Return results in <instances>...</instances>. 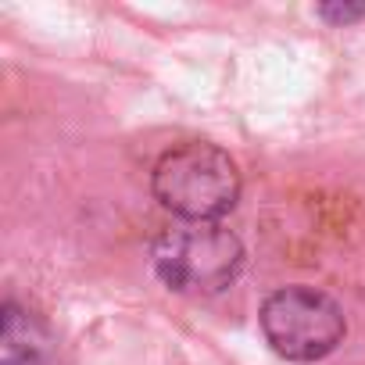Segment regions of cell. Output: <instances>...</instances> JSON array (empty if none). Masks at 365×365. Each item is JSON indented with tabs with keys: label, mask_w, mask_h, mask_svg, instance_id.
<instances>
[{
	"label": "cell",
	"mask_w": 365,
	"mask_h": 365,
	"mask_svg": "<svg viewBox=\"0 0 365 365\" xmlns=\"http://www.w3.org/2000/svg\"><path fill=\"white\" fill-rule=\"evenodd\" d=\"M158 279L175 294H219L244 269V244L219 222H175L150 251Z\"/></svg>",
	"instance_id": "obj_2"
},
{
	"label": "cell",
	"mask_w": 365,
	"mask_h": 365,
	"mask_svg": "<svg viewBox=\"0 0 365 365\" xmlns=\"http://www.w3.org/2000/svg\"><path fill=\"white\" fill-rule=\"evenodd\" d=\"M54 336L47 322L19 301H4L0 322V365H51Z\"/></svg>",
	"instance_id": "obj_4"
},
{
	"label": "cell",
	"mask_w": 365,
	"mask_h": 365,
	"mask_svg": "<svg viewBox=\"0 0 365 365\" xmlns=\"http://www.w3.org/2000/svg\"><path fill=\"white\" fill-rule=\"evenodd\" d=\"M150 190L182 222H219L240 201V172L222 147L190 140L154 161Z\"/></svg>",
	"instance_id": "obj_1"
},
{
	"label": "cell",
	"mask_w": 365,
	"mask_h": 365,
	"mask_svg": "<svg viewBox=\"0 0 365 365\" xmlns=\"http://www.w3.org/2000/svg\"><path fill=\"white\" fill-rule=\"evenodd\" d=\"M319 15L329 19V22H336V26H347V22L365 19V4H322Z\"/></svg>",
	"instance_id": "obj_5"
},
{
	"label": "cell",
	"mask_w": 365,
	"mask_h": 365,
	"mask_svg": "<svg viewBox=\"0 0 365 365\" xmlns=\"http://www.w3.org/2000/svg\"><path fill=\"white\" fill-rule=\"evenodd\" d=\"M269 347L290 361L326 358L347 333L344 308L315 287H279L258 312Z\"/></svg>",
	"instance_id": "obj_3"
}]
</instances>
